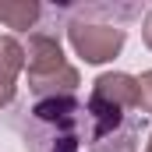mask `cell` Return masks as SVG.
<instances>
[{
    "instance_id": "1",
    "label": "cell",
    "mask_w": 152,
    "mask_h": 152,
    "mask_svg": "<svg viewBox=\"0 0 152 152\" xmlns=\"http://www.w3.org/2000/svg\"><path fill=\"white\" fill-rule=\"evenodd\" d=\"M67 39H71L75 53L85 64H106V60H113L117 53L124 50L127 32H124V25H106V21L75 18V21L67 25Z\"/></svg>"
},
{
    "instance_id": "2",
    "label": "cell",
    "mask_w": 152,
    "mask_h": 152,
    "mask_svg": "<svg viewBox=\"0 0 152 152\" xmlns=\"http://www.w3.org/2000/svg\"><path fill=\"white\" fill-rule=\"evenodd\" d=\"M32 117L39 124L53 127L57 134H78L81 138V127H85V106H78L75 96H50V99H39L32 106Z\"/></svg>"
},
{
    "instance_id": "3",
    "label": "cell",
    "mask_w": 152,
    "mask_h": 152,
    "mask_svg": "<svg viewBox=\"0 0 152 152\" xmlns=\"http://www.w3.org/2000/svg\"><path fill=\"white\" fill-rule=\"evenodd\" d=\"M64 64H67V60H64V50H60L57 36H50V32H32V36H28V46H25V71H28V81L57 75Z\"/></svg>"
},
{
    "instance_id": "4",
    "label": "cell",
    "mask_w": 152,
    "mask_h": 152,
    "mask_svg": "<svg viewBox=\"0 0 152 152\" xmlns=\"http://www.w3.org/2000/svg\"><path fill=\"white\" fill-rule=\"evenodd\" d=\"M92 99L110 103L120 113L124 110H138V78L124 75V71H106L92 81Z\"/></svg>"
},
{
    "instance_id": "5",
    "label": "cell",
    "mask_w": 152,
    "mask_h": 152,
    "mask_svg": "<svg viewBox=\"0 0 152 152\" xmlns=\"http://www.w3.org/2000/svg\"><path fill=\"white\" fill-rule=\"evenodd\" d=\"M39 14H42L39 0H0V21L14 32H28L39 21Z\"/></svg>"
},
{
    "instance_id": "6",
    "label": "cell",
    "mask_w": 152,
    "mask_h": 152,
    "mask_svg": "<svg viewBox=\"0 0 152 152\" xmlns=\"http://www.w3.org/2000/svg\"><path fill=\"white\" fill-rule=\"evenodd\" d=\"M21 71H25V46L14 36H0V88H14Z\"/></svg>"
},
{
    "instance_id": "7",
    "label": "cell",
    "mask_w": 152,
    "mask_h": 152,
    "mask_svg": "<svg viewBox=\"0 0 152 152\" xmlns=\"http://www.w3.org/2000/svg\"><path fill=\"white\" fill-rule=\"evenodd\" d=\"M92 152H138V145H134V127H127L124 134H110L106 142H96V149Z\"/></svg>"
},
{
    "instance_id": "8",
    "label": "cell",
    "mask_w": 152,
    "mask_h": 152,
    "mask_svg": "<svg viewBox=\"0 0 152 152\" xmlns=\"http://www.w3.org/2000/svg\"><path fill=\"white\" fill-rule=\"evenodd\" d=\"M138 110L152 113V71L138 75Z\"/></svg>"
},
{
    "instance_id": "9",
    "label": "cell",
    "mask_w": 152,
    "mask_h": 152,
    "mask_svg": "<svg viewBox=\"0 0 152 152\" xmlns=\"http://www.w3.org/2000/svg\"><path fill=\"white\" fill-rule=\"evenodd\" d=\"M142 39H145V46L152 50V11L145 14V25H142Z\"/></svg>"
},
{
    "instance_id": "10",
    "label": "cell",
    "mask_w": 152,
    "mask_h": 152,
    "mask_svg": "<svg viewBox=\"0 0 152 152\" xmlns=\"http://www.w3.org/2000/svg\"><path fill=\"white\" fill-rule=\"evenodd\" d=\"M11 99H14V88H0V110H4Z\"/></svg>"
},
{
    "instance_id": "11",
    "label": "cell",
    "mask_w": 152,
    "mask_h": 152,
    "mask_svg": "<svg viewBox=\"0 0 152 152\" xmlns=\"http://www.w3.org/2000/svg\"><path fill=\"white\" fill-rule=\"evenodd\" d=\"M145 152H152V134H149V145H145Z\"/></svg>"
}]
</instances>
